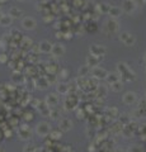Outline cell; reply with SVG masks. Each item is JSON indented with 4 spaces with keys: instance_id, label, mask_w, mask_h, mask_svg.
<instances>
[{
    "instance_id": "6da1fadb",
    "label": "cell",
    "mask_w": 146,
    "mask_h": 152,
    "mask_svg": "<svg viewBox=\"0 0 146 152\" xmlns=\"http://www.w3.org/2000/svg\"><path fill=\"white\" fill-rule=\"evenodd\" d=\"M37 133L40 134L41 137H47L50 136L51 133V127L48 123H46V122H42V123H40L37 125Z\"/></svg>"
},
{
    "instance_id": "7c38bea8",
    "label": "cell",
    "mask_w": 146,
    "mask_h": 152,
    "mask_svg": "<svg viewBox=\"0 0 146 152\" xmlns=\"http://www.w3.org/2000/svg\"><path fill=\"white\" fill-rule=\"evenodd\" d=\"M123 101H124V104H127V105L134 104L136 101V94L135 92H126L123 96Z\"/></svg>"
},
{
    "instance_id": "603a6c76",
    "label": "cell",
    "mask_w": 146,
    "mask_h": 152,
    "mask_svg": "<svg viewBox=\"0 0 146 152\" xmlns=\"http://www.w3.org/2000/svg\"><path fill=\"white\" fill-rule=\"evenodd\" d=\"M107 27H108V28L111 29V32L117 31V23H116L114 20H109V22L107 23Z\"/></svg>"
},
{
    "instance_id": "e0dca14e",
    "label": "cell",
    "mask_w": 146,
    "mask_h": 152,
    "mask_svg": "<svg viewBox=\"0 0 146 152\" xmlns=\"http://www.w3.org/2000/svg\"><path fill=\"white\" fill-rule=\"evenodd\" d=\"M108 14L112 16V18H117V16L121 15V9H119V8H117V6H111Z\"/></svg>"
},
{
    "instance_id": "d6986e66",
    "label": "cell",
    "mask_w": 146,
    "mask_h": 152,
    "mask_svg": "<svg viewBox=\"0 0 146 152\" xmlns=\"http://www.w3.org/2000/svg\"><path fill=\"white\" fill-rule=\"evenodd\" d=\"M20 46H22L23 48H32V41L29 39V38L24 37L22 39V43H20Z\"/></svg>"
},
{
    "instance_id": "2e32d148",
    "label": "cell",
    "mask_w": 146,
    "mask_h": 152,
    "mask_svg": "<svg viewBox=\"0 0 146 152\" xmlns=\"http://www.w3.org/2000/svg\"><path fill=\"white\" fill-rule=\"evenodd\" d=\"M134 8H135V5H134V3H132L131 0H124L123 1V10L124 11L130 13L131 10H134Z\"/></svg>"
},
{
    "instance_id": "cb8c5ba5",
    "label": "cell",
    "mask_w": 146,
    "mask_h": 152,
    "mask_svg": "<svg viewBox=\"0 0 146 152\" xmlns=\"http://www.w3.org/2000/svg\"><path fill=\"white\" fill-rule=\"evenodd\" d=\"M98 8H99V10L102 9V13H109V9H111V6L108 5V4H104V3L100 4Z\"/></svg>"
},
{
    "instance_id": "1f68e13d",
    "label": "cell",
    "mask_w": 146,
    "mask_h": 152,
    "mask_svg": "<svg viewBox=\"0 0 146 152\" xmlns=\"http://www.w3.org/2000/svg\"><path fill=\"white\" fill-rule=\"evenodd\" d=\"M66 75H67V71H66V70H62V72H61V77H66Z\"/></svg>"
},
{
    "instance_id": "74e56055",
    "label": "cell",
    "mask_w": 146,
    "mask_h": 152,
    "mask_svg": "<svg viewBox=\"0 0 146 152\" xmlns=\"http://www.w3.org/2000/svg\"><path fill=\"white\" fill-rule=\"evenodd\" d=\"M20 1H22V0H20Z\"/></svg>"
},
{
    "instance_id": "3957f363",
    "label": "cell",
    "mask_w": 146,
    "mask_h": 152,
    "mask_svg": "<svg viewBox=\"0 0 146 152\" xmlns=\"http://www.w3.org/2000/svg\"><path fill=\"white\" fill-rule=\"evenodd\" d=\"M119 39H121V42L123 44L126 46H132L135 43V37L130 34L128 32H122L121 34H119Z\"/></svg>"
},
{
    "instance_id": "52a82bcc",
    "label": "cell",
    "mask_w": 146,
    "mask_h": 152,
    "mask_svg": "<svg viewBox=\"0 0 146 152\" xmlns=\"http://www.w3.org/2000/svg\"><path fill=\"white\" fill-rule=\"evenodd\" d=\"M90 53L94 54V56H104L106 54V48L103 47V46H97V44H94L90 47Z\"/></svg>"
},
{
    "instance_id": "7402d4cb",
    "label": "cell",
    "mask_w": 146,
    "mask_h": 152,
    "mask_svg": "<svg viewBox=\"0 0 146 152\" xmlns=\"http://www.w3.org/2000/svg\"><path fill=\"white\" fill-rule=\"evenodd\" d=\"M50 137L52 138V139H60V138H61V132H60V129H57V130H51Z\"/></svg>"
},
{
    "instance_id": "ba28073f",
    "label": "cell",
    "mask_w": 146,
    "mask_h": 152,
    "mask_svg": "<svg viewBox=\"0 0 146 152\" xmlns=\"http://www.w3.org/2000/svg\"><path fill=\"white\" fill-rule=\"evenodd\" d=\"M45 103L47 104V107L52 109V108H55L59 104V99H57V96L55 95V94H50V95H47Z\"/></svg>"
},
{
    "instance_id": "e575fe53",
    "label": "cell",
    "mask_w": 146,
    "mask_h": 152,
    "mask_svg": "<svg viewBox=\"0 0 146 152\" xmlns=\"http://www.w3.org/2000/svg\"><path fill=\"white\" fill-rule=\"evenodd\" d=\"M10 134H12V133H10V132H8V130L5 132V136H7V137H10Z\"/></svg>"
},
{
    "instance_id": "d6a6232c",
    "label": "cell",
    "mask_w": 146,
    "mask_h": 152,
    "mask_svg": "<svg viewBox=\"0 0 146 152\" xmlns=\"http://www.w3.org/2000/svg\"><path fill=\"white\" fill-rule=\"evenodd\" d=\"M62 36H64V33H61V32H57L56 33V37L57 38H62Z\"/></svg>"
},
{
    "instance_id": "ffe728a7",
    "label": "cell",
    "mask_w": 146,
    "mask_h": 152,
    "mask_svg": "<svg viewBox=\"0 0 146 152\" xmlns=\"http://www.w3.org/2000/svg\"><path fill=\"white\" fill-rule=\"evenodd\" d=\"M122 82L121 81H116L113 84H111V89H112L113 91H121L122 90Z\"/></svg>"
},
{
    "instance_id": "9c48e42d",
    "label": "cell",
    "mask_w": 146,
    "mask_h": 152,
    "mask_svg": "<svg viewBox=\"0 0 146 152\" xmlns=\"http://www.w3.org/2000/svg\"><path fill=\"white\" fill-rule=\"evenodd\" d=\"M71 127H72V122L70 119H67V118H64V119L60 120V129H61L62 132L70 130Z\"/></svg>"
},
{
    "instance_id": "484cf974",
    "label": "cell",
    "mask_w": 146,
    "mask_h": 152,
    "mask_svg": "<svg viewBox=\"0 0 146 152\" xmlns=\"http://www.w3.org/2000/svg\"><path fill=\"white\" fill-rule=\"evenodd\" d=\"M107 112H108V114H109V115L112 117V118L117 117V114H118V110H117V109H116V108H109Z\"/></svg>"
},
{
    "instance_id": "4fadbf2b",
    "label": "cell",
    "mask_w": 146,
    "mask_h": 152,
    "mask_svg": "<svg viewBox=\"0 0 146 152\" xmlns=\"http://www.w3.org/2000/svg\"><path fill=\"white\" fill-rule=\"evenodd\" d=\"M9 15L12 16V18L14 19H18L22 16V10L18 9V8H10L9 9Z\"/></svg>"
},
{
    "instance_id": "277c9868",
    "label": "cell",
    "mask_w": 146,
    "mask_h": 152,
    "mask_svg": "<svg viewBox=\"0 0 146 152\" xmlns=\"http://www.w3.org/2000/svg\"><path fill=\"white\" fill-rule=\"evenodd\" d=\"M36 25H37L36 20L33 18H29V16H27V18H24L22 20V27L24 29H27V31H32V29L36 28Z\"/></svg>"
},
{
    "instance_id": "44dd1931",
    "label": "cell",
    "mask_w": 146,
    "mask_h": 152,
    "mask_svg": "<svg viewBox=\"0 0 146 152\" xmlns=\"http://www.w3.org/2000/svg\"><path fill=\"white\" fill-rule=\"evenodd\" d=\"M107 80H108L111 84H113L116 81H119V77H118L117 74H108V76H107Z\"/></svg>"
},
{
    "instance_id": "d4e9b609",
    "label": "cell",
    "mask_w": 146,
    "mask_h": 152,
    "mask_svg": "<svg viewBox=\"0 0 146 152\" xmlns=\"http://www.w3.org/2000/svg\"><path fill=\"white\" fill-rule=\"evenodd\" d=\"M37 148H36V146H33V145H27L24 147V152H36Z\"/></svg>"
},
{
    "instance_id": "f546056e",
    "label": "cell",
    "mask_w": 146,
    "mask_h": 152,
    "mask_svg": "<svg viewBox=\"0 0 146 152\" xmlns=\"http://www.w3.org/2000/svg\"><path fill=\"white\" fill-rule=\"evenodd\" d=\"M32 118H33V115H32L31 113H27V114H25V119H27V120H31Z\"/></svg>"
},
{
    "instance_id": "836d02e7",
    "label": "cell",
    "mask_w": 146,
    "mask_h": 152,
    "mask_svg": "<svg viewBox=\"0 0 146 152\" xmlns=\"http://www.w3.org/2000/svg\"><path fill=\"white\" fill-rule=\"evenodd\" d=\"M9 67H10V69H13V67H14V62H13V61L9 62Z\"/></svg>"
},
{
    "instance_id": "83f0119b",
    "label": "cell",
    "mask_w": 146,
    "mask_h": 152,
    "mask_svg": "<svg viewBox=\"0 0 146 152\" xmlns=\"http://www.w3.org/2000/svg\"><path fill=\"white\" fill-rule=\"evenodd\" d=\"M32 51H33L34 53L41 52V49H40V44H34V47H32Z\"/></svg>"
},
{
    "instance_id": "30bf717a",
    "label": "cell",
    "mask_w": 146,
    "mask_h": 152,
    "mask_svg": "<svg viewBox=\"0 0 146 152\" xmlns=\"http://www.w3.org/2000/svg\"><path fill=\"white\" fill-rule=\"evenodd\" d=\"M18 134H19V137H20V139H28V138H31V130H29V128L27 125H22L19 128V132H18Z\"/></svg>"
},
{
    "instance_id": "ac0fdd59",
    "label": "cell",
    "mask_w": 146,
    "mask_h": 152,
    "mask_svg": "<svg viewBox=\"0 0 146 152\" xmlns=\"http://www.w3.org/2000/svg\"><path fill=\"white\" fill-rule=\"evenodd\" d=\"M90 72V67L88 65H85V66H81L79 71H78V74L79 76H83V77H85V76H88V74Z\"/></svg>"
},
{
    "instance_id": "8d00e7d4",
    "label": "cell",
    "mask_w": 146,
    "mask_h": 152,
    "mask_svg": "<svg viewBox=\"0 0 146 152\" xmlns=\"http://www.w3.org/2000/svg\"><path fill=\"white\" fill-rule=\"evenodd\" d=\"M0 152H4V151H3V150H1V148H0Z\"/></svg>"
},
{
    "instance_id": "8fae6325",
    "label": "cell",
    "mask_w": 146,
    "mask_h": 152,
    "mask_svg": "<svg viewBox=\"0 0 146 152\" xmlns=\"http://www.w3.org/2000/svg\"><path fill=\"white\" fill-rule=\"evenodd\" d=\"M52 47H53V44H51L48 41H42L40 43V49H41V52H43V53L52 52Z\"/></svg>"
},
{
    "instance_id": "4316f807",
    "label": "cell",
    "mask_w": 146,
    "mask_h": 152,
    "mask_svg": "<svg viewBox=\"0 0 146 152\" xmlns=\"http://www.w3.org/2000/svg\"><path fill=\"white\" fill-rule=\"evenodd\" d=\"M60 115V113L56 112V110H53V109H51V112H50V117L52 118V119H56V118Z\"/></svg>"
},
{
    "instance_id": "4dcf8cb0",
    "label": "cell",
    "mask_w": 146,
    "mask_h": 152,
    "mask_svg": "<svg viewBox=\"0 0 146 152\" xmlns=\"http://www.w3.org/2000/svg\"><path fill=\"white\" fill-rule=\"evenodd\" d=\"M119 119H122L123 123H127L128 122V118H126V115H122V118H119Z\"/></svg>"
},
{
    "instance_id": "5bb4252c",
    "label": "cell",
    "mask_w": 146,
    "mask_h": 152,
    "mask_svg": "<svg viewBox=\"0 0 146 152\" xmlns=\"http://www.w3.org/2000/svg\"><path fill=\"white\" fill-rule=\"evenodd\" d=\"M12 16L8 14V15H3L1 19H0V25H3V27H8V25L12 24Z\"/></svg>"
},
{
    "instance_id": "9a60e30c",
    "label": "cell",
    "mask_w": 146,
    "mask_h": 152,
    "mask_svg": "<svg viewBox=\"0 0 146 152\" xmlns=\"http://www.w3.org/2000/svg\"><path fill=\"white\" fill-rule=\"evenodd\" d=\"M57 91L60 92V94H69L70 92V90H69V85H66V84H64V82H60L59 85H57Z\"/></svg>"
},
{
    "instance_id": "5b68a950",
    "label": "cell",
    "mask_w": 146,
    "mask_h": 152,
    "mask_svg": "<svg viewBox=\"0 0 146 152\" xmlns=\"http://www.w3.org/2000/svg\"><path fill=\"white\" fill-rule=\"evenodd\" d=\"M102 60V56H94V54H89V56L87 57V65L89 67H97L98 63H99V61Z\"/></svg>"
},
{
    "instance_id": "7a4b0ae2",
    "label": "cell",
    "mask_w": 146,
    "mask_h": 152,
    "mask_svg": "<svg viewBox=\"0 0 146 152\" xmlns=\"http://www.w3.org/2000/svg\"><path fill=\"white\" fill-rule=\"evenodd\" d=\"M90 72H92L93 75V77H95V79H107V76H108V72L104 70V69H102V67L99 66H97V67H93L92 70H90Z\"/></svg>"
},
{
    "instance_id": "8992f818",
    "label": "cell",
    "mask_w": 146,
    "mask_h": 152,
    "mask_svg": "<svg viewBox=\"0 0 146 152\" xmlns=\"http://www.w3.org/2000/svg\"><path fill=\"white\" fill-rule=\"evenodd\" d=\"M52 56L55 57H61L64 56V53H65V48H64V46L61 43H56V44H53V47H52Z\"/></svg>"
},
{
    "instance_id": "f1b7e54d",
    "label": "cell",
    "mask_w": 146,
    "mask_h": 152,
    "mask_svg": "<svg viewBox=\"0 0 146 152\" xmlns=\"http://www.w3.org/2000/svg\"><path fill=\"white\" fill-rule=\"evenodd\" d=\"M7 61V54H0V62H5Z\"/></svg>"
},
{
    "instance_id": "d590c367",
    "label": "cell",
    "mask_w": 146,
    "mask_h": 152,
    "mask_svg": "<svg viewBox=\"0 0 146 152\" xmlns=\"http://www.w3.org/2000/svg\"><path fill=\"white\" fill-rule=\"evenodd\" d=\"M1 16H3V15H1V13H0V19H1Z\"/></svg>"
}]
</instances>
